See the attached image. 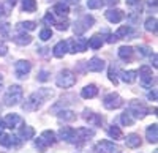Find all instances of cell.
Wrapping results in <instances>:
<instances>
[{"instance_id":"6da1fadb","label":"cell","mask_w":158,"mask_h":153,"mask_svg":"<svg viewBox=\"0 0 158 153\" xmlns=\"http://www.w3.org/2000/svg\"><path fill=\"white\" fill-rule=\"evenodd\" d=\"M52 96V90H48V88H41V90H38L35 93H32L27 101L24 103V111H27V112H33V111H38L40 107L43 106V103L46 101V98Z\"/></svg>"},{"instance_id":"7a4b0ae2","label":"cell","mask_w":158,"mask_h":153,"mask_svg":"<svg viewBox=\"0 0 158 153\" xmlns=\"http://www.w3.org/2000/svg\"><path fill=\"white\" fill-rule=\"evenodd\" d=\"M22 88L19 85H11L3 96V101L6 106H16L19 104V101H22Z\"/></svg>"},{"instance_id":"3957f363","label":"cell","mask_w":158,"mask_h":153,"mask_svg":"<svg viewBox=\"0 0 158 153\" xmlns=\"http://www.w3.org/2000/svg\"><path fill=\"white\" fill-rule=\"evenodd\" d=\"M128 112L133 115V119H144L149 114V109L146 107V104L141 103V101H130V104H128Z\"/></svg>"},{"instance_id":"277c9868","label":"cell","mask_w":158,"mask_h":153,"mask_svg":"<svg viewBox=\"0 0 158 153\" xmlns=\"http://www.w3.org/2000/svg\"><path fill=\"white\" fill-rule=\"evenodd\" d=\"M56 84L62 88H70L76 84V76L70 71V70H63L56 79Z\"/></svg>"},{"instance_id":"5b68a950","label":"cell","mask_w":158,"mask_h":153,"mask_svg":"<svg viewBox=\"0 0 158 153\" xmlns=\"http://www.w3.org/2000/svg\"><path fill=\"white\" fill-rule=\"evenodd\" d=\"M123 104V99H122V96L120 95H117V93H108L106 96H104V99H103V106L106 107V109H109V111H114V109H118Z\"/></svg>"},{"instance_id":"8992f818","label":"cell","mask_w":158,"mask_h":153,"mask_svg":"<svg viewBox=\"0 0 158 153\" xmlns=\"http://www.w3.org/2000/svg\"><path fill=\"white\" fill-rule=\"evenodd\" d=\"M94 22H95V19L92 16H82L79 21L74 22V33H77V35L84 33L85 30H89L94 25Z\"/></svg>"},{"instance_id":"52a82bcc","label":"cell","mask_w":158,"mask_h":153,"mask_svg":"<svg viewBox=\"0 0 158 153\" xmlns=\"http://www.w3.org/2000/svg\"><path fill=\"white\" fill-rule=\"evenodd\" d=\"M139 79H141L142 87H146V88H150V87H152V84L155 82L153 74H152V70H150L147 65L141 66V70H139Z\"/></svg>"},{"instance_id":"ba28073f","label":"cell","mask_w":158,"mask_h":153,"mask_svg":"<svg viewBox=\"0 0 158 153\" xmlns=\"http://www.w3.org/2000/svg\"><path fill=\"white\" fill-rule=\"evenodd\" d=\"M70 46V52L76 54V52H84L89 46V40L85 38H74L73 41H67Z\"/></svg>"},{"instance_id":"9c48e42d","label":"cell","mask_w":158,"mask_h":153,"mask_svg":"<svg viewBox=\"0 0 158 153\" xmlns=\"http://www.w3.org/2000/svg\"><path fill=\"white\" fill-rule=\"evenodd\" d=\"M30 70H32V65H30V62H27V60H19V62H16V65H15L16 78H19V79L25 78V74H29Z\"/></svg>"},{"instance_id":"30bf717a","label":"cell","mask_w":158,"mask_h":153,"mask_svg":"<svg viewBox=\"0 0 158 153\" xmlns=\"http://www.w3.org/2000/svg\"><path fill=\"white\" fill-rule=\"evenodd\" d=\"M117 150L118 148L109 141H101L94 147V153H115Z\"/></svg>"},{"instance_id":"8fae6325","label":"cell","mask_w":158,"mask_h":153,"mask_svg":"<svg viewBox=\"0 0 158 153\" xmlns=\"http://www.w3.org/2000/svg\"><path fill=\"white\" fill-rule=\"evenodd\" d=\"M94 134H95L94 130H89V128H77V130H74V144L85 142V141H89V137H92Z\"/></svg>"},{"instance_id":"7c38bea8","label":"cell","mask_w":158,"mask_h":153,"mask_svg":"<svg viewBox=\"0 0 158 153\" xmlns=\"http://www.w3.org/2000/svg\"><path fill=\"white\" fill-rule=\"evenodd\" d=\"M0 145H3V147H8V148H11V147H19L21 145V141L16 137V136H11V134H0Z\"/></svg>"},{"instance_id":"4fadbf2b","label":"cell","mask_w":158,"mask_h":153,"mask_svg":"<svg viewBox=\"0 0 158 153\" xmlns=\"http://www.w3.org/2000/svg\"><path fill=\"white\" fill-rule=\"evenodd\" d=\"M3 123H5V126L6 128H18V126H21L22 123H24V120L18 115V114H8V115L3 119Z\"/></svg>"},{"instance_id":"5bb4252c","label":"cell","mask_w":158,"mask_h":153,"mask_svg":"<svg viewBox=\"0 0 158 153\" xmlns=\"http://www.w3.org/2000/svg\"><path fill=\"white\" fill-rule=\"evenodd\" d=\"M104 60H101L100 57H92L89 62H87V70L89 71H94V73H100L104 70Z\"/></svg>"},{"instance_id":"9a60e30c","label":"cell","mask_w":158,"mask_h":153,"mask_svg":"<svg viewBox=\"0 0 158 153\" xmlns=\"http://www.w3.org/2000/svg\"><path fill=\"white\" fill-rule=\"evenodd\" d=\"M104 16H106V19H108L111 24H118V22L123 19L125 14H123L122 10H108Z\"/></svg>"},{"instance_id":"2e32d148","label":"cell","mask_w":158,"mask_h":153,"mask_svg":"<svg viewBox=\"0 0 158 153\" xmlns=\"http://www.w3.org/2000/svg\"><path fill=\"white\" fill-rule=\"evenodd\" d=\"M82 119L85 122H89L90 125H94V126H100L103 123V117L98 115V114H94V112H90V111H84V115Z\"/></svg>"},{"instance_id":"e0dca14e","label":"cell","mask_w":158,"mask_h":153,"mask_svg":"<svg viewBox=\"0 0 158 153\" xmlns=\"http://www.w3.org/2000/svg\"><path fill=\"white\" fill-rule=\"evenodd\" d=\"M59 136H60V139H63V141H67L70 144H74V130L70 128V126H62V128L59 130Z\"/></svg>"},{"instance_id":"ac0fdd59","label":"cell","mask_w":158,"mask_h":153,"mask_svg":"<svg viewBox=\"0 0 158 153\" xmlns=\"http://www.w3.org/2000/svg\"><path fill=\"white\" fill-rule=\"evenodd\" d=\"M98 95V87L90 84V85H85L82 90H81V96L85 98V99H90V98H95Z\"/></svg>"},{"instance_id":"d6986e66","label":"cell","mask_w":158,"mask_h":153,"mask_svg":"<svg viewBox=\"0 0 158 153\" xmlns=\"http://www.w3.org/2000/svg\"><path fill=\"white\" fill-rule=\"evenodd\" d=\"M40 141H41L46 147H49V145H54L57 142V139H56V134L52 131H43L41 136H40Z\"/></svg>"},{"instance_id":"ffe728a7","label":"cell","mask_w":158,"mask_h":153,"mask_svg":"<svg viewBox=\"0 0 158 153\" xmlns=\"http://www.w3.org/2000/svg\"><path fill=\"white\" fill-rule=\"evenodd\" d=\"M67 50H68V43L67 41H59L54 46V55L57 58H62L65 54H67Z\"/></svg>"},{"instance_id":"44dd1931","label":"cell","mask_w":158,"mask_h":153,"mask_svg":"<svg viewBox=\"0 0 158 153\" xmlns=\"http://www.w3.org/2000/svg\"><path fill=\"white\" fill-rule=\"evenodd\" d=\"M133 47H130V46H122L120 49H118V57H120L122 60L125 62H130L131 58H133Z\"/></svg>"},{"instance_id":"7402d4cb","label":"cell","mask_w":158,"mask_h":153,"mask_svg":"<svg viewBox=\"0 0 158 153\" xmlns=\"http://www.w3.org/2000/svg\"><path fill=\"white\" fill-rule=\"evenodd\" d=\"M146 134H147V141H149L150 144H156V141H158V128H156V123H153V125L149 126L147 131H146Z\"/></svg>"},{"instance_id":"603a6c76","label":"cell","mask_w":158,"mask_h":153,"mask_svg":"<svg viewBox=\"0 0 158 153\" xmlns=\"http://www.w3.org/2000/svg\"><path fill=\"white\" fill-rule=\"evenodd\" d=\"M13 41H15L16 44H19V46H27V44L32 43V36L27 35V33H21V35L13 36Z\"/></svg>"},{"instance_id":"cb8c5ba5","label":"cell","mask_w":158,"mask_h":153,"mask_svg":"<svg viewBox=\"0 0 158 153\" xmlns=\"http://www.w3.org/2000/svg\"><path fill=\"white\" fill-rule=\"evenodd\" d=\"M120 78L127 84H133L136 81V78H138V73L133 71V70H130V71H120Z\"/></svg>"},{"instance_id":"d4e9b609","label":"cell","mask_w":158,"mask_h":153,"mask_svg":"<svg viewBox=\"0 0 158 153\" xmlns=\"http://www.w3.org/2000/svg\"><path fill=\"white\" fill-rule=\"evenodd\" d=\"M125 142H127V147H130V148H136V147H139L141 145V137L138 136V134H128L127 136V139H125Z\"/></svg>"},{"instance_id":"484cf974","label":"cell","mask_w":158,"mask_h":153,"mask_svg":"<svg viewBox=\"0 0 158 153\" xmlns=\"http://www.w3.org/2000/svg\"><path fill=\"white\" fill-rule=\"evenodd\" d=\"M57 115H59V119L63 120V122H73V120L76 119V114H74L73 111H60Z\"/></svg>"},{"instance_id":"4316f807","label":"cell","mask_w":158,"mask_h":153,"mask_svg":"<svg viewBox=\"0 0 158 153\" xmlns=\"http://www.w3.org/2000/svg\"><path fill=\"white\" fill-rule=\"evenodd\" d=\"M89 46L92 47V49H100L101 46H103V36H100V35H94L89 40Z\"/></svg>"},{"instance_id":"83f0119b","label":"cell","mask_w":158,"mask_h":153,"mask_svg":"<svg viewBox=\"0 0 158 153\" xmlns=\"http://www.w3.org/2000/svg\"><path fill=\"white\" fill-rule=\"evenodd\" d=\"M108 134H109L112 139H122V137H123L122 130L118 128V126H115V125H111L109 128H108Z\"/></svg>"},{"instance_id":"f1b7e54d","label":"cell","mask_w":158,"mask_h":153,"mask_svg":"<svg viewBox=\"0 0 158 153\" xmlns=\"http://www.w3.org/2000/svg\"><path fill=\"white\" fill-rule=\"evenodd\" d=\"M21 137L22 139H25V141H29V139H32L33 136H35V130L32 128V126H24V128L21 130Z\"/></svg>"},{"instance_id":"f546056e","label":"cell","mask_w":158,"mask_h":153,"mask_svg":"<svg viewBox=\"0 0 158 153\" xmlns=\"http://www.w3.org/2000/svg\"><path fill=\"white\" fill-rule=\"evenodd\" d=\"M54 13H56V14H59V16H68L70 10H68V6L65 5V3H57L54 6Z\"/></svg>"},{"instance_id":"4dcf8cb0","label":"cell","mask_w":158,"mask_h":153,"mask_svg":"<svg viewBox=\"0 0 158 153\" xmlns=\"http://www.w3.org/2000/svg\"><path fill=\"white\" fill-rule=\"evenodd\" d=\"M22 10L29 11V13H33L36 10V2L35 0H22Z\"/></svg>"},{"instance_id":"1f68e13d","label":"cell","mask_w":158,"mask_h":153,"mask_svg":"<svg viewBox=\"0 0 158 153\" xmlns=\"http://www.w3.org/2000/svg\"><path fill=\"white\" fill-rule=\"evenodd\" d=\"M120 122H122V125H125V126H131V125L135 123V119L131 117L130 112H123L122 115H120Z\"/></svg>"},{"instance_id":"d6a6232c","label":"cell","mask_w":158,"mask_h":153,"mask_svg":"<svg viewBox=\"0 0 158 153\" xmlns=\"http://www.w3.org/2000/svg\"><path fill=\"white\" fill-rule=\"evenodd\" d=\"M146 30L147 32H156V19L155 18H149L147 21H146Z\"/></svg>"},{"instance_id":"836d02e7","label":"cell","mask_w":158,"mask_h":153,"mask_svg":"<svg viewBox=\"0 0 158 153\" xmlns=\"http://www.w3.org/2000/svg\"><path fill=\"white\" fill-rule=\"evenodd\" d=\"M18 27L22 29V30H35L36 24L32 22V21H25V22H19V24H18Z\"/></svg>"},{"instance_id":"e575fe53","label":"cell","mask_w":158,"mask_h":153,"mask_svg":"<svg viewBox=\"0 0 158 153\" xmlns=\"http://www.w3.org/2000/svg\"><path fill=\"white\" fill-rule=\"evenodd\" d=\"M104 5V0H87V6L90 10H98Z\"/></svg>"},{"instance_id":"d590c367","label":"cell","mask_w":158,"mask_h":153,"mask_svg":"<svg viewBox=\"0 0 158 153\" xmlns=\"http://www.w3.org/2000/svg\"><path fill=\"white\" fill-rule=\"evenodd\" d=\"M130 32H131V29L128 27V25H122V27L115 32V36H117V38H122V36L130 35Z\"/></svg>"},{"instance_id":"8d00e7d4","label":"cell","mask_w":158,"mask_h":153,"mask_svg":"<svg viewBox=\"0 0 158 153\" xmlns=\"http://www.w3.org/2000/svg\"><path fill=\"white\" fill-rule=\"evenodd\" d=\"M51 36H52V30L51 29H44V30L40 32V40H43V41H48Z\"/></svg>"},{"instance_id":"74e56055","label":"cell","mask_w":158,"mask_h":153,"mask_svg":"<svg viewBox=\"0 0 158 153\" xmlns=\"http://www.w3.org/2000/svg\"><path fill=\"white\" fill-rule=\"evenodd\" d=\"M10 35V24L2 22L0 24V36H8Z\"/></svg>"},{"instance_id":"f35d334b","label":"cell","mask_w":158,"mask_h":153,"mask_svg":"<svg viewBox=\"0 0 158 153\" xmlns=\"http://www.w3.org/2000/svg\"><path fill=\"white\" fill-rule=\"evenodd\" d=\"M108 76H109V81H111L114 85H117V76H115V66H114V65L109 68V73H108Z\"/></svg>"},{"instance_id":"ab89813d","label":"cell","mask_w":158,"mask_h":153,"mask_svg":"<svg viewBox=\"0 0 158 153\" xmlns=\"http://www.w3.org/2000/svg\"><path fill=\"white\" fill-rule=\"evenodd\" d=\"M49 79V73L46 71V70H41L38 73V81H41V82H46Z\"/></svg>"},{"instance_id":"60d3db41","label":"cell","mask_w":158,"mask_h":153,"mask_svg":"<svg viewBox=\"0 0 158 153\" xmlns=\"http://www.w3.org/2000/svg\"><path fill=\"white\" fill-rule=\"evenodd\" d=\"M43 22L48 24V25H51V24H54V22H56V19H54V16H52L51 13H48V14L43 18Z\"/></svg>"},{"instance_id":"b9f144b4","label":"cell","mask_w":158,"mask_h":153,"mask_svg":"<svg viewBox=\"0 0 158 153\" xmlns=\"http://www.w3.org/2000/svg\"><path fill=\"white\" fill-rule=\"evenodd\" d=\"M6 52H8V46H6V43H5V41H0V57L6 55Z\"/></svg>"},{"instance_id":"7bdbcfd3","label":"cell","mask_w":158,"mask_h":153,"mask_svg":"<svg viewBox=\"0 0 158 153\" xmlns=\"http://www.w3.org/2000/svg\"><path fill=\"white\" fill-rule=\"evenodd\" d=\"M138 52H139L141 55H149V54H150V49H149L147 46H139V47H138Z\"/></svg>"},{"instance_id":"ee69618b","label":"cell","mask_w":158,"mask_h":153,"mask_svg":"<svg viewBox=\"0 0 158 153\" xmlns=\"http://www.w3.org/2000/svg\"><path fill=\"white\" fill-rule=\"evenodd\" d=\"M16 2H18V0H5V3H6V8H5V10H6V13L16 5Z\"/></svg>"},{"instance_id":"f6af8a7d","label":"cell","mask_w":158,"mask_h":153,"mask_svg":"<svg viewBox=\"0 0 158 153\" xmlns=\"http://www.w3.org/2000/svg\"><path fill=\"white\" fill-rule=\"evenodd\" d=\"M57 29L59 30H67L68 29V24L67 22H60V24H57Z\"/></svg>"},{"instance_id":"bcb514c9","label":"cell","mask_w":158,"mask_h":153,"mask_svg":"<svg viewBox=\"0 0 158 153\" xmlns=\"http://www.w3.org/2000/svg\"><path fill=\"white\" fill-rule=\"evenodd\" d=\"M104 3H108L109 6H115L118 3V0H104Z\"/></svg>"},{"instance_id":"7dc6e473","label":"cell","mask_w":158,"mask_h":153,"mask_svg":"<svg viewBox=\"0 0 158 153\" xmlns=\"http://www.w3.org/2000/svg\"><path fill=\"white\" fill-rule=\"evenodd\" d=\"M5 14H8V13H6L5 6H3L2 3H0V18H2V16H5Z\"/></svg>"},{"instance_id":"c3c4849f","label":"cell","mask_w":158,"mask_h":153,"mask_svg":"<svg viewBox=\"0 0 158 153\" xmlns=\"http://www.w3.org/2000/svg\"><path fill=\"white\" fill-rule=\"evenodd\" d=\"M117 40H118V38H117L115 35H111V36L108 38V43H111V44H112V43H115Z\"/></svg>"},{"instance_id":"681fc988","label":"cell","mask_w":158,"mask_h":153,"mask_svg":"<svg viewBox=\"0 0 158 153\" xmlns=\"http://www.w3.org/2000/svg\"><path fill=\"white\" fill-rule=\"evenodd\" d=\"M149 99H152V101H155V99H156V90H153V92H150V93H149Z\"/></svg>"},{"instance_id":"f907efd6","label":"cell","mask_w":158,"mask_h":153,"mask_svg":"<svg viewBox=\"0 0 158 153\" xmlns=\"http://www.w3.org/2000/svg\"><path fill=\"white\" fill-rule=\"evenodd\" d=\"M139 2H141V0H127V3L131 5V6H133V5H139Z\"/></svg>"},{"instance_id":"816d5d0a","label":"cell","mask_w":158,"mask_h":153,"mask_svg":"<svg viewBox=\"0 0 158 153\" xmlns=\"http://www.w3.org/2000/svg\"><path fill=\"white\" fill-rule=\"evenodd\" d=\"M3 128H5V123H3V120H0V134L3 133Z\"/></svg>"},{"instance_id":"f5cc1de1","label":"cell","mask_w":158,"mask_h":153,"mask_svg":"<svg viewBox=\"0 0 158 153\" xmlns=\"http://www.w3.org/2000/svg\"><path fill=\"white\" fill-rule=\"evenodd\" d=\"M153 66H158V60H156V54H153Z\"/></svg>"},{"instance_id":"db71d44e","label":"cell","mask_w":158,"mask_h":153,"mask_svg":"<svg viewBox=\"0 0 158 153\" xmlns=\"http://www.w3.org/2000/svg\"><path fill=\"white\" fill-rule=\"evenodd\" d=\"M65 2H68V3H77V0H65Z\"/></svg>"},{"instance_id":"11a10c76","label":"cell","mask_w":158,"mask_h":153,"mask_svg":"<svg viewBox=\"0 0 158 153\" xmlns=\"http://www.w3.org/2000/svg\"><path fill=\"white\" fill-rule=\"evenodd\" d=\"M0 90H2V82H0Z\"/></svg>"}]
</instances>
